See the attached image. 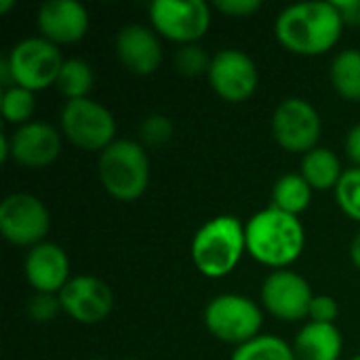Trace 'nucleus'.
I'll return each instance as SVG.
<instances>
[{
    "label": "nucleus",
    "mask_w": 360,
    "mask_h": 360,
    "mask_svg": "<svg viewBox=\"0 0 360 360\" xmlns=\"http://www.w3.org/2000/svg\"><path fill=\"white\" fill-rule=\"evenodd\" d=\"M6 65L15 86H23L32 93L44 91L46 86L57 82L59 70L63 65V57L51 40L36 36L25 38L13 46L8 53Z\"/></svg>",
    "instance_id": "obj_6"
},
{
    "label": "nucleus",
    "mask_w": 360,
    "mask_h": 360,
    "mask_svg": "<svg viewBox=\"0 0 360 360\" xmlns=\"http://www.w3.org/2000/svg\"><path fill=\"white\" fill-rule=\"evenodd\" d=\"M331 84L348 101H360V51L346 49L331 63Z\"/></svg>",
    "instance_id": "obj_21"
},
{
    "label": "nucleus",
    "mask_w": 360,
    "mask_h": 360,
    "mask_svg": "<svg viewBox=\"0 0 360 360\" xmlns=\"http://www.w3.org/2000/svg\"><path fill=\"white\" fill-rule=\"evenodd\" d=\"M338 316H340V306H338L335 297H331V295H314V300L310 304V312H308L310 323L335 325Z\"/></svg>",
    "instance_id": "obj_29"
},
{
    "label": "nucleus",
    "mask_w": 360,
    "mask_h": 360,
    "mask_svg": "<svg viewBox=\"0 0 360 360\" xmlns=\"http://www.w3.org/2000/svg\"><path fill=\"white\" fill-rule=\"evenodd\" d=\"M300 175L310 184L312 190H335L344 171H342V162L338 158L335 152H331L329 148H314L308 154H304L302 158V171Z\"/></svg>",
    "instance_id": "obj_19"
},
{
    "label": "nucleus",
    "mask_w": 360,
    "mask_h": 360,
    "mask_svg": "<svg viewBox=\"0 0 360 360\" xmlns=\"http://www.w3.org/2000/svg\"><path fill=\"white\" fill-rule=\"evenodd\" d=\"M230 360H295V352L283 338L257 335L245 346H238Z\"/></svg>",
    "instance_id": "obj_23"
},
{
    "label": "nucleus",
    "mask_w": 360,
    "mask_h": 360,
    "mask_svg": "<svg viewBox=\"0 0 360 360\" xmlns=\"http://www.w3.org/2000/svg\"><path fill=\"white\" fill-rule=\"evenodd\" d=\"M15 6V2L13 0H0V15H4L8 8H13Z\"/></svg>",
    "instance_id": "obj_35"
},
{
    "label": "nucleus",
    "mask_w": 360,
    "mask_h": 360,
    "mask_svg": "<svg viewBox=\"0 0 360 360\" xmlns=\"http://www.w3.org/2000/svg\"><path fill=\"white\" fill-rule=\"evenodd\" d=\"M344 348L342 333L335 325L308 323L295 338V360H340Z\"/></svg>",
    "instance_id": "obj_18"
},
{
    "label": "nucleus",
    "mask_w": 360,
    "mask_h": 360,
    "mask_svg": "<svg viewBox=\"0 0 360 360\" xmlns=\"http://www.w3.org/2000/svg\"><path fill=\"white\" fill-rule=\"evenodd\" d=\"M352 360H360V354H359V356H354V359H352Z\"/></svg>",
    "instance_id": "obj_36"
},
{
    "label": "nucleus",
    "mask_w": 360,
    "mask_h": 360,
    "mask_svg": "<svg viewBox=\"0 0 360 360\" xmlns=\"http://www.w3.org/2000/svg\"><path fill=\"white\" fill-rule=\"evenodd\" d=\"M335 200L350 219L360 224V167L344 171L335 188Z\"/></svg>",
    "instance_id": "obj_25"
},
{
    "label": "nucleus",
    "mask_w": 360,
    "mask_h": 360,
    "mask_svg": "<svg viewBox=\"0 0 360 360\" xmlns=\"http://www.w3.org/2000/svg\"><path fill=\"white\" fill-rule=\"evenodd\" d=\"M38 27L53 44H74L89 32V13L76 0H51L38 11Z\"/></svg>",
    "instance_id": "obj_16"
},
{
    "label": "nucleus",
    "mask_w": 360,
    "mask_h": 360,
    "mask_svg": "<svg viewBox=\"0 0 360 360\" xmlns=\"http://www.w3.org/2000/svg\"><path fill=\"white\" fill-rule=\"evenodd\" d=\"M61 310L80 325H97L105 321L114 308L110 285L97 276H74L59 293Z\"/></svg>",
    "instance_id": "obj_13"
},
{
    "label": "nucleus",
    "mask_w": 360,
    "mask_h": 360,
    "mask_svg": "<svg viewBox=\"0 0 360 360\" xmlns=\"http://www.w3.org/2000/svg\"><path fill=\"white\" fill-rule=\"evenodd\" d=\"M314 293L310 283L293 270H274L262 285L264 308L283 323L308 319Z\"/></svg>",
    "instance_id": "obj_11"
},
{
    "label": "nucleus",
    "mask_w": 360,
    "mask_h": 360,
    "mask_svg": "<svg viewBox=\"0 0 360 360\" xmlns=\"http://www.w3.org/2000/svg\"><path fill=\"white\" fill-rule=\"evenodd\" d=\"M61 154V135L55 127L32 120L11 135V158L27 169H44Z\"/></svg>",
    "instance_id": "obj_14"
},
{
    "label": "nucleus",
    "mask_w": 360,
    "mask_h": 360,
    "mask_svg": "<svg viewBox=\"0 0 360 360\" xmlns=\"http://www.w3.org/2000/svg\"><path fill=\"white\" fill-rule=\"evenodd\" d=\"M350 257H352V264L360 270V232L354 236V240L350 245Z\"/></svg>",
    "instance_id": "obj_34"
},
{
    "label": "nucleus",
    "mask_w": 360,
    "mask_h": 360,
    "mask_svg": "<svg viewBox=\"0 0 360 360\" xmlns=\"http://www.w3.org/2000/svg\"><path fill=\"white\" fill-rule=\"evenodd\" d=\"M215 8L228 17H249L255 15L262 8V0H217Z\"/></svg>",
    "instance_id": "obj_30"
},
{
    "label": "nucleus",
    "mask_w": 360,
    "mask_h": 360,
    "mask_svg": "<svg viewBox=\"0 0 360 360\" xmlns=\"http://www.w3.org/2000/svg\"><path fill=\"white\" fill-rule=\"evenodd\" d=\"M202 321L213 338L238 348L259 335V329L264 325V314L259 306L253 304L249 297L236 293H224L207 304L202 312Z\"/></svg>",
    "instance_id": "obj_5"
},
{
    "label": "nucleus",
    "mask_w": 360,
    "mask_h": 360,
    "mask_svg": "<svg viewBox=\"0 0 360 360\" xmlns=\"http://www.w3.org/2000/svg\"><path fill=\"white\" fill-rule=\"evenodd\" d=\"M59 120L68 141L80 150L101 154L116 141V120L112 112L89 97L65 101Z\"/></svg>",
    "instance_id": "obj_7"
},
{
    "label": "nucleus",
    "mask_w": 360,
    "mask_h": 360,
    "mask_svg": "<svg viewBox=\"0 0 360 360\" xmlns=\"http://www.w3.org/2000/svg\"><path fill=\"white\" fill-rule=\"evenodd\" d=\"M0 105H2V116L6 122L23 127L32 122L30 118L34 116V110H36V97L32 91L23 86H11L2 91Z\"/></svg>",
    "instance_id": "obj_24"
},
{
    "label": "nucleus",
    "mask_w": 360,
    "mask_h": 360,
    "mask_svg": "<svg viewBox=\"0 0 360 360\" xmlns=\"http://www.w3.org/2000/svg\"><path fill=\"white\" fill-rule=\"evenodd\" d=\"M116 57L131 74L148 76L156 72L162 63V49L156 32L139 23L124 25L116 36Z\"/></svg>",
    "instance_id": "obj_17"
},
{
    "label": "nucleus",
    "mask_w": 360,
    "mask_h": 360,
    "mask_svg": "<svg viewBox=\"0 0 360 360\" xmlns=\"http://www.w3.org/2000/svg\"><path fill=\"white\" fill-rule=\"evenodd\" d=\"M173 65L184 76H200V74H209L211 59L205 53V49H200L198 44H186L177 49L173 57Z\"/></svg>",
    "instance_id": "obj_26"
},
{
    "label": "nucleus",
    "mask_w": 360,
    "mask_h": 360,
    "mask_svg": "<svg viewBox=\"0 0 360 360\" xmlns=\"http://www.w3.org/2000/svg\"><path fill=\"white\" fill-rule=\"evenodd\" d=\"M150 21L156 34L181 46L196 44L211 25V8L202 0H154Z\"/></svg>",
    "instance_id": "obj_8"
},
{
    "label": "nucleus",
    "mask_w": 360,
    "mask_h": 360,
    "mask_svg": "<svg viewBox=\"0 0 360 360\" xmlns=\"http://www.w3.org/2000/svg\"><path fill=\"white\" fill-rule=\"evenodd\" d=\"M323 122L316 108L302 99L289 97L278 103L272 116V135L276 143L293 154H308L319 148Z\"/></svg>",
    "instance_id": "obj_10"
},
{
    "label": "nucleus",
    "mask_w": 360,
    "mask_h": 360,
    "mask_svg": "<svg viewBox=\"0 0 360 360\" xmlns=\"http://www.w3.org/2000/svg\"><path fill=\"white\" fill-rule=\"evenodd\" d=\"M207 76L211 89L230 103L247 101L255 93L259 82L255 61L238 49H224L213 55Z\"/></svg>",
    "instance_id": "obj_12"
},
{
    "label": "nucleus",
    "mask_w": 360,
    "mask_h": 360,
    "mask_svg": "<svg viewBox=\"0 0 360 360\" xmlns=\"http://www.w3.org/2000/svg\"><path fill=\"white\" fill-rule=\"evenodd\" d=\"M245 251V226L234 215H217L209 219L192 238V262L207 278H224L232 274Z\"/></svg>",
    "instance_id": "obj_3"
},
{
    "label": "nucleus",
    "mask_w": 360,
    "mask_h": 360,
    "mask_svg": "<svg viewBox=\"0 0 360 360\" xmlns=\"http://www.w3.org/2000/svg\"><path fill=\"white\" fill-rule=\"evenodd\" d=\"M11 158V135L2 133L0 135V160H8Z\"/></svg>",
    "instance_id": "obj_33"
},
{
    "label": "nucleus",
    "mask_w": 360,
    "mask_h": 360,
    "mask_svg": "<svg viewBox=\"0 0 360 360\" xmlns=\"http://www.w3.org/2000/svg\"><path fill=\"white\" fill-rule=\"evenodd\" d=\"M51 230V213L32 194L15 192L0 202V232L15 247H36Z\"/></svg>",
    "instance_id": "obj_9"
},
{
    "label": "nucleus",
    "mask_w": 360,
    "mask_h": 360,
    "mask_svg": "<svg viewBox=\"0 0 360 360\" xmlns=\"http://www.w3.org/2000/svg\"><path fill=\"white\" fill-rule=\"evenodd\" d=\"M127 360H135V359H127Z\"/></svg>",
    "instance_id": "obj_37"
},
{
    "label": "nucleus",
    "mask_w": 360,
    "mask_h": 360,
    "mask_svg": "<svg viewBox=\"0 0 360 360\" xmlns=\"http://www.w3.org/2000/svg\"><path fill=\"white\" fill-rule=\"evenodd\" d=\"M93 82H95V76H93V70L86 61L82 59H65L61 70H59V76H57V91L68 99H84L89 97L91 89H93Z\"/></svg>",
    "instance_id": "obj_22"
},
{
    "label": "nucleus",
    "mask_w": 360,
    "mask_h": 360,
    "mask_svg": "<svg viewBox=\"0 0 360 360\" xmlns=\"http://www.w3.org/2000/svg\"><path fill=\"white\" fill-rule=\"evenodd\" d=\"M346 154L356 167H360V122L354 124L346 135Z\"/></svg>",
    "instance_id": "obj_32"
},
{
    "label": "nucleus",
    "mask_w": 360,
    "mask_h": 360,
    "mask_svg": "<svg viewBox=\"0 0 360 360\" xmlns=\"http://www.w3.org/2000/svg\"><path fill=\"white\" fill-rule=\"evenodd\" d=\"M139 137L148 148H162L173 139V122L165 114H150L139 127Z\"/></svg>",
    "instance_id": "obj_27"
},
{
    "label": "nucleus",
    "mask_w": 360,
    "mask_h": 360,
    "mask_svg": "<svg viewBox=\"0 0 360 360\" xmlns=\"http://www.w3.org/2000/svg\"><path fill=\"white\" fill-rule=\"evenodd\" d=\"M312 200V188L300 173H287L283 175L274 188H272V207L289 213L300 215L310 207Z\"/></svg>",
    "instance_id": "obj_20"
},
{
    "label": "nucleus",
    "mask_w": 360,
    "mask_h": 360,
    "mask_svg": "<svg viewBox=\"0 0 360 360\" xmlns=\"http://www.w3.org/2000/svg\"><path fill=\"white\" fill-rule=\"evenodd\" d=\"M25 281L36 293L59 295L70 283V259L68 253L55 243H40L32 247L23 264Z\"/></svg>",
    "instance_id": "obj_15"
},
{
    "label": "nucleus",
    "mask_w": 360,
    "mask_h": 360,
    "mask_svg": "<svg viewBox=\"0 0 360 360\" xmlns=\"http://www.w3.org/2000/svg\"><path fill=\"white\" fill-rule=\"evenodd\" d=\"M344 21L333 2L291 4L276 17L278 42L293 55L316 57L329 53L342 38Z\"/></svg>",
    "instance_id": "obj_1"
},
{
    "label": "nucleus",
    "mask_w": 360,
    "mask_h": 360,
    "mask_svg": "<svg viewBox=\"0 0 360 360\" xmlns=\"http://www.w3.org/2000/svg\"><path fill=\"white\" fill-rule=\"evenodd\" d=\"M333 4L344 25H360V0H335Z\"/></svg>",
    "instance_id": "obj_31"
},
{
    "label": "nucleus",
    "mask_w": 360,
    "mask_h": 360,
    "mask_svg": "<svg viewBox=\"0 0 360 360\" xmlns=\"http://www.w3.org/2000/svg\"><path fill=\"white\" fill-rule=\"evenodd\" d=\"M97 175L103 190L120 200H137L150 184V158L146 148L133 139H116L97 160Z\"/></svg>",
    "instance_id": "obj_4"
},
{
    "label": "nucleus",
    "mask_w": 360,
    "mask_h": 360,
    "mask_svg": "<svg viewBox=\"0 0 360 360\" xmlns=\"http://www.w3.org/2000/svg\"><path fill=\"white\" fill-rule=\"evenodd\" d=\"M59 312H63V310H61L59 295L36 293V295L27 302V316H30L34 323H51V321L57 319Z\"/></svg>",
    "instance_id": "obj_28"
},
{
    "label": "nucleus",
    "mask_w": 360,
    "mask_h": 360,
    "mask_svg": "<svg viewBox=\"0 0 360 360\" xmlns=\"http://www.w3.org/2000/svg\"><path fill=\"white\" fill-rule=\"evenodd\" d=\"M245 238L249 255L274 270H287V266L300 259L306 247V230L300 217L272 205L249 219Z\"/></svg>",
    "instance_id": "obj_2"
}]
</instances>
